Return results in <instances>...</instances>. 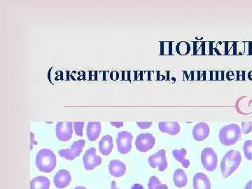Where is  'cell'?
I'll list each match as a JSON object with an SVG mask.
<instances>
[{
	"instance_id": "6",
	"label": "cell",
	"mask_w": 252,
	"mask_h": 189,
	"mask_svg": "<svg viewBox=\"0 0 252 189\" xmlns=\"http://www.w3.org/2000/svg\"><path fill=\"white\" fill-rule=\"evenodd\" d=\"M86 141L84 140L75 141L73 142L70 148L61 149L59 152L61 157L64 158L68 160H73L80 156L82 153L83 149L85 147Z\"/></svg>"
},
{
	"instance_id": "11",
	"label": "cell",
	"mask_w": 252,
	"mask_h": 189,
	"mask_svg": "<svg viewBox=\"0 0 252 189\" xmlns=\"http://www.w3.org/2000/svg\"><path fill=\"white\" fill-rule=\"evenodd\" d=\"M72 181V176L69 171L66 170H59L54 176L55 187L58 189H64L68 187Z\"/></svg>"
},
{
	"instance_id": "7",
	"label": "cell",
	"mask_w": 252,
	"mask_h": 189,
	"mask_svg": "<svg viewBox=\"0 0 252 189\" xmlns=\"http://www.w3.org/2000/svg\"><path fill=\"white\" fill-rule=\"evenodd\" d=\"M156 143L154 136L151 133H142L137 136L135 140L136 148L140 152H149L153 149Z\"/></svg>"
},
{
	"instance_id": "21",
	"label": "cell",
	"mask_w": 252,
	"mask_h": 189,
	"mask_svg": "<svg viewBox=\"0 0 252 189\" xmlns=\"http://www.w3.org/2000/svg\"><path fill=\"white\" fill-rule=\"evenodd\" d=\"M148 188L149 189H168L167 186L165 184H162L156 176H153L149 179Z\"/></svg>"
},
{
	"instance_id": "1",
	"label": "cell",
	"mask_w": 252,
	"mask_h": 189,
	"mask_svg": "<svg viewBox=\"0 0 252 189\" xmlns=\"http://www.w3.org/2000/svg\"><path fill=\"white\" fill-rule=\"evenodd\" d=\"M242 162V156L237 150H230L225 154L220 162V170L223 178L230 177L238 168Z\"/></svg>"
},
{
	"instance_id": "17",
	"label": "cell",
	"mask_w": 252,
	"mask_h": 189,
	"mask_svg": "<svg viewBox=\"0 0 252 189\" xmlns=\"http://www.w3.org/2000/svg\"><path fill=\"white\" fill-rule=\"evenodd\" d=\"M114 149V141L111 135H104L99 142V150L103 156H109Z\"/></svg>"
},
{
	"instance_id": "3",
	"label": "cell",
	"mask_w": 252,
	"mask_h": 189,
	"mask_svg": "<svg viewBox=\"0 0 252 189\" xmlns=\"http://www.w3.org/2000/svg\"><path fill=\"white\" fill-rule=\"evenodd\" d=\"M220 140L223 145L229 146L235 144L241 140L242 131L238 124H231L223 126L220 130Z\"/></svg>"
},
{
	"instance_id": "24",
	"label": "cell",
	"mask_w": 252,
	"mask_h": 189,
	"mask_svg": "<svg viewBox=\"0 0 252 189\" xmlns=\"http://www.w3.org/2000/svg\"><path fill=\"white\" fill-rule=\"evenodd\" d=\"M242 129H243V132L244 134H249L252 131V122H245L242 123Z\"/></svg>"
},
{
	"instance_id": "2",
	"label": "cell",
	"mask_w": 252,
	"mask_h": 189,
	"mask_svg": "<svg viewBox=\"0 0 252 189\" xmlns=\"http://www.w3.org/2000/svg\"><path fill=\"white\" fill-rule=\"evenodd\" d=\"M57 165V158L52 151L48 149H41L36 157V165L38 170L45 173L54 171Z\"/></svg>"
},
{
	"instance_id": "9",
	"label": "cell",
	"mask_w": 252,
	"mask_h": 189,
	"mask_svg": "<svg viewBox=\"0 0 252 189\" xmlns=\"http://www.w3.org/2000/svg\"><path fill=\"white\" fill-rule=\"evenodd\" d=\"M148 161L150 166L152 168L158 167L159 171L163 172L167 168L168 163H167L166 158V152L164 149L158 151L157 153L153 154L149 158Z\"/></svg>"
},
{
	"instance_id": "15",
	"label": "cell",
	"mask_w": 252,
	"mask_h": 189,
	"mask_svg": "<svg viewBox=\"0 0 252 189\" xmlns=\"http://www.w3.org/2000/svg\"><path fill=\"white\" fill-rule=\"evenodd\" d=\"M102 131V125L99 122H89L86 127V135L89 140L94 142L98 139Z\"/></svg>"
},
{
	"instance_id": "5",
	"label": "cell",
	"mask_w": 252,
	"mask_h": 189,
	"mask_svg": "<svg viewBox=\"0 0 252 189\" xmlns=\"http://www.w3.org/2000/svg\"><path fill=\"white\" fill-rule=\"evenodd\" d=\"M133 136L132 133L127 131H122L118 133L116 142L118 151L122 154H127L132 149V141Z\"/></svg>"
},
{
	"instance_id": "18",
	"label": "cell",
	"mask_w": 252,
	"mask_h": 189,
	"mask_svg": "<svg viewBox=\"0 0 252 189\" xmlns=\"http://www.w3.org/2000/svg\"><path fill=\"white\" fill-rule=\"evenodd\" d=\"M173 182L176 187L184 188L188 184V177L182 169H177L173 174Z\"/></svg>"
},
{
	"instance_id": "29",
	"label": "cell",
	"mask_w": 252,
	"mask_h": 189,
	"mask_svg": "<svg viewBox=\"0 0 252 189\" xmlns=\"http://www.w3.org/2000/svg\"><path fill=\"white\" fill-rule=\"evenodd\" d=\"M111 189H120L117 188L115 181H113L112 183H111Z\"/></svg>"
},
{
	"instance_id": "10",
	"label": "cell",
	"mask_w": 252,
	"mask_h": 189,
	"mask_svg": "<svg viewBox=\"0 0 252 189\" xmlns=\"http://www.w3.org/2000/svg\"><path fill=\"white\" fill-rule=\"evenodd\" d=\"M56 134L58 139L62 142H67L72 139L73 124L72 122H59L56 127Z\"/></svg>"
},
{
	"instance_id": "13",
	"label": "cell",
	"mask_w": 252,
	"mask_h": 189,
	"mask_svg": "<svg viewBox=\"0 0 252 189\" xmlns=\"http://www.w3.org/2000/svg\"><path fill=\"white\" fill-rule=\"evenodd\" d=\"M193 187V189H211V182L205 174L198 172L194 175Z\"/></svg>"
},
{
	"instance_id": "28",
	"label": "cell",
	"mask_w": 252,
	"mask_h": 189,
	"mask_svg": "<svg viewBox=\"0 0 252 189\" xmlns=\"http://www.w3.org/2000/svg\"><path fill=\"white\" fill-rule=\"evenodd\" d=\"M245 189H252V181H250L247 185L245 186Z\"/></svg>"
},
{
	"instance_id": "25",
	"label": "cell",
	"mask_w": 252,
	"mask_h": 189,
	"mask_svg": "<svg viewBox=\"0 0 252 189\" xmlns=\"http://www.w3.org/2000/svg\"><path fill=\"white\" fill-rule=\"evenodd\" d=\"M153 124V122H137V125L138 126V127H140V129H142V130H146V129H148Z\"/></svg>"
},
{
	"instance_id": "23",
	"label": "cell",
	"mask_w": 252,
	"mask_h": 189,
	"mask_svg": "<svg viewBox=\"0 0 252 189\" xmlns=\"http://www.w3.org/2000/svg\"><path fill=\"white\" fill-rule=\"evenodd\" d=\"M74 126V132L76 135L79 137H82L83 136V129H84L85 123L84 122H74L73 123Z\"/></svg>"
},
{
	"instance_id": "27",
	"label": "cell",
	"mask_w": 252,
	"mask_h": 189,
	"mask_svg": "<svg viewBox=\"0 0 252 189\" xmlns=\"http://www.w3.org/2000/svg\"><path fill=\"white\" fill-rule=\"evenodd\" d=\"M131 189H144L143 186L140 185V184H135L132 186Z\"/></svg>"
},
{
	"instance_id": "20",
	"label": "cell",
	"mask_w": 252,
	"mask_h": 189,
	"mask_svg": "<svg viewBox=\"0 0 252 189\" xmlns=\"http://www.w3.org/2000/svg\"><path fill=\"white\" fill-rule=\"evenodd\" d=\"M187 154V151L185 148L175 149V150L172 151L173 157L177 161L180 162L185 168H188L189 165H190V161L188 159L186 158Z\"/></svg>"
},
{
	"instance_id": "19",
	"label": "cell",
	"mask_w": 252,
	"mask_h": 189,
	"mask_svg": "<svg viewBox=\"0 0 252 189\" xmlns=\"http://www.w3.org/2000/svg\"><path fill=\"white\" fill-rule=\"evenodd\" d=\"M51 182L47 177L39 176L31 182V189H49Z\"/></svg>"
},
{
	"instance_id": "4",
	"label": "cell",
	"mask_w": 252,
	"mask_h": 189,
	"mask_svg": "<svg viewBox=\"0 0 252 189\" xmlns=\"http://www.w3.org/2000/svg\"><path fill=\"white\" fill-rule=\"evenodd\" d=\"M202 165L205 170L213 172L216 170L218 165V157L213 149L207 147L202 151L200 157Z\"/></svg>"
},
{
	"instance_id": "22",
	"label": "cell",
	"mask_w": 252,
	"mask_h": 189,
	"mask_svg": "<svg viewBox=\"0 0 252 189\" xmlns=\"http://www.w3.org/2000/svg\"><path fill=\"white\" fill-rule=\"evenodd\" d=\"M243 151L245 157L249 160H252V141L248 140L245 142L243 145Z\"/></svg>"
},
{
	"instance_id": "26",
	"label": "cell",
	"mask_w": 252,
	"mask_h": 189,
	"mask_svg": "<svg viewBox=\"0 0 252 189\" xmlns=\"http://www.w3.org/2000/svg\"><path fill=\"white\" fill-rule=\"evenodd\" d=\"M111 125L117 127V128H119V127H122L124 126V122H111Z\"/></svg>"
},
{
	"instance_id": "8",
	"label": "cell",
	"mask_w": 252,
	"mask_h": 189,
	"mask_svg": "<svg viewBox=\"0 0 252 189\" xmlns=\"http://www.w3.org/2000/svg\"><path fill=\"white\" fill-rule=\"evenodd\" d=\"M83 162H84L86 170H92L100 165L102 164V158L96 154V149L92 147V148L88 149L84 154Z\"/></svg>"
},
{
	"instance_id": "14",
	"label": "cell",
	"mask_w": 252,
	"mask_h": 189,
	"mask_svg": "<svg viewBox=\"0 0 252 189\" xmlns=\"http://www.w3.org/2000/svg\"><path fill=\"white\" fill-rule=\"evenodd\" d=\"M109 171L114 177H123L126 174V165L124 162L119 160H112L109 162Z\"/></svg>"
},
{
	"instance_id": "12",
	"label": "cell",
	"mask_w": 252,
	"mask_h": 189,
	"mask_svg": "<svg viewBox=\"0 0 252 189\" xmlns=\"http://www.w3.org/2000/svg\"><path fill=\"white\" fill-rule=\"evenodd\" d=\"M210 129L208 124L205 122H200L194 126L193 129V137L195 141H204L206 140L210 135Z\"/></svg>"
},
{
	"instance_id": "16",
	"label": "cell",
	"mask_w": 252,
	"mask_h": 189,
	"mask_svg": "<svg viewBox=\"0 0 252 189\" xmlns=\"http://www.w3.org/2000/svg\"><path fill=\"white\" fill-rule=\"evenodd\" d=\"M158 128L163 133L170 135H178L181 130L180 125L177 122H160Z\"/></svg>"
},
{
	"instance_id": "30",
	"label": "cell",
	"mask_w": 252,
	"mask_h": 189,
	"mask_svg": "<svg viewBox=\"0 0 252 189\" xmlns=\"http://www.w3.org/2000/svg\"><path fill=\"white\" fill-rule=\"evenodd\" d=\"M74 189H86V187H76V188Z\"/></svg>"
}]
</instances>
